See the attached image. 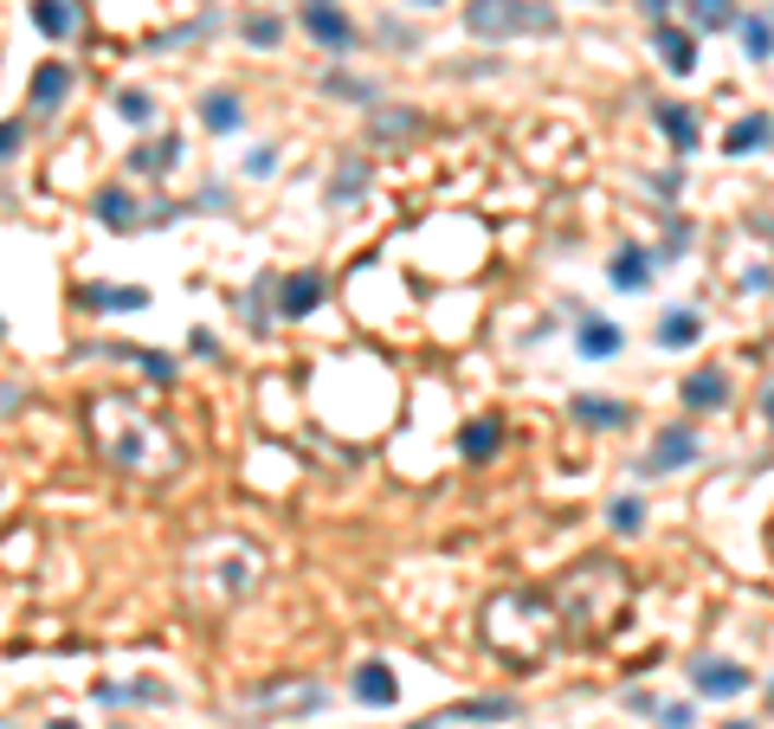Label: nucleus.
Returning a JSON list of instances; mask_svg holds the SVG:
<instances>
[{"instance_id":"nucleus-1","label":"nucleus","mask_w":774,"mask_h":729,"mask_svg":"<svg viewBox=\"0 0 774 729\" xmlns=\"http://www.w3.org/2000/svg\"><path fill=\"white\" fill-rule=\"evenodd\" d=\"M91 433H97L104 458H110L117 471H148V478H162V471L181 465V445L168 439V427L148 420V414H136V407H123V401H97Z\"/></svg>"},{"instance_id":"nucleus-2","label":"nucleus","mask_w":774,"mask_h":729,"mask_svg":"<svg viewBox=\"0 0 774 729\" xmlns=\"http://www.w3.org/2000/svg\"><path fill=\"white\" fill-rule=\"evenodd\" d=\"M556 633H562L556 607H549L543 594H529V587H510V594H497L491 607H485V640H491V653L516 658V665L549 658L556 653Z\"/></svg>"},{"instance_id":"nucleus-3","label":"nucleus","mask_w":774,"mask_h":729,"mask_svg":"<svg viewBox=\"0 0 774 729\" xmlns=\"http://www.w3.org/2000/svg\"><path fill=\"white\" fill-rule=\"evenodd\" d=\"M620 600H627V575H620L614 562H574L562 582H556V594H549L562 633H594V626H607V620L620 613Z\"/></svg>"},{"instance_id":"nucleus-4","label":"nucleus","mask_w":774,"mask_h":729,"mask_svg":"<svg viewBox=\"0 0 774 729\" xmlns=\"http://www.w3.org/2000/svg\"><path fill=\"white\" fill-rule=\"evenodd\" d=\"M465 26H472L478 39L556 33V7H543V0H465Z\"/></svg>"},{"instance_id":"nucleus-5","label":"nucleus","mask_w":774,"mask_h":729,"mask_svg":"<svg viewBox=\"0 0 774 729\" xmlns=\"http://www.w3.org/2000/svg\"><path fill=\"white\" fill-rule=\"evenodd\" d=\"M678 465H698V433L691 427H658L652 452L639 458V471H678Z\"/></svg>"},{"instance_id":"nucleus-6","label":"nucleus","mask_w":774,"mask_h":729,"mask_svg":"<svg viewBox=\"0 0 774 729\" xmlns=\"http://www.w3.org/2000/svg\"><path fill=\"white\" fill-rule=\"evenodd\" d=\"M691 691H698V697H716V704H729V697L749 691V671H742L736 658H704V665L691 671Z\"/></svg>"},{"instance_id":"nucleus-7","label":"nucleus","mask_w":774,"mask_h":729,"mask_svg":"<svg viewBox=\"0 0 774 729\" xmlns=\"http://www.w3.org/2000/svg\"><path fill=\"white\" fill-rule=\"evenodd\" d=\"M652 46H658L665 72H678V77H691V72H698V33H691V26H671V20H652Z\"/></svg>"},{"instance_id":"nucleus-8","label":"nucleus","mask_w":774,"mask_h":729,"mask_svg":"<svg viewBox=\"0 0 774 729\" xmlns=\"http://www.w3.org/2000/svg\"><path fill=\"white\" fill-rule=\"evenodd\" d=\"M303 26H310V39L317 46H330V52H349L355 46V26L343 7H330V0H303Z\"/></svg>"},{"instance_id":"nucleus-9","label":"nucleus","mask_w":774,"mask_h":729,"mask_svg":"<svg viewBox=\"0 0 774 729\" xmlns=\"http://www.w3.org/2000/svg\"><path fill=\"white\" fill-rule=\"evenodd\" d=\"M349 691H355V704H368V710H388V704L401 697V678H394V665L368 658V665H355Z\"/></svg>"},{"instance_id":"nucleus-10","label":"nucleus","mask_w":774,"mask_h":729,"mask_svg":"<svg viewBox=\"0 0 774 729\" xmlns=\"http://www.w3.org/2000/svg\"><path fill=\"white\" fill-rule=\"evenodd\" d=\"M652 123L671 136V148H678V155H698V143H704V136H698V117H691L684 104H652Z\"/></svg>"},{"instance_id":"nucleus-11","label":"nucleus","mask_w":774,"mask_h":729,"mask_svg":"<svg viewBox=\"0 0 774 729\" xmlns=\"http://www.w3.org/2000/svg\"><path fill=\"white\" fill-rule=\"evenodd\" d=\"M323 303V278L317 272H290V278H278V310L284 316H310Z\"/></svg>"},{"instance_id":"nucleus-12","label":"nucleus","mask_w":774,"mask_h":729,"mask_svg":"<svg viewBox=\"0 0 774 729\" xmlns=\"http://www.w3.org/2000/svg\"><path fill=\"white\" fill-rule=\"evenodd\" d=\"M574 343H581V356H587V362H607V356H620V343H627V336H620V323L594 316V323H581V330H574Z\"/></svg>"},{"instance_id":"nucleus-13","label":"nucleus","mask_w":774,"mask_h":729,"mask_svg":"<svg viewBox=\"0 0 774 729\" xmlns=\"http://www.w3.org/2000/svg\"><path fill=\"white\" fill-rule=\"evenodd\" d=\"M574 420L581 427H627V401H614V394H574Z\"/></svg>"},{"instance_id":"nucleus-14","label":"nucleus","mask_w":774,"mask_h":729,"mask_svg":"<svg viewBox=\"0 0 774 729\" xmlns=\"http://www.w3.org/2000/svg\"><path fill=\"white\" fill-rule=\"evenodd\" d=\"M201 123H207L213 136H226V130L246 123V104H239L233 91H207V97H201Z\"/></svg>"},{"instance_id":"nucleus-15","label":"nucleus","mask_w":774,"mask_h":729,"mask_svg":"<svg viewBox=\"0 0 774 729\" xmlns=\"http://www.w3.org/2000/svg\"><path fill=\"white\" fill-rule=\"evenodd\" d=\"M607 278H614L620 291H645V285H652V252H639V246H627V252H614Z\"/></svg>"},{"instance_id":"nucleus-16","label":"nucleus","mask_w":774,"mask_h":729,"mask_svg":"<svg viewBox=\"0 0 774 729\" xmlns=\"http://www.w3.org/2000/svg\"><path fill=\"white\" fill-rule=\"evenodd\" d=\"M723 401H729V374H723V368H698V374H691V381H684V407H723Z\"/></svg>"},{"instance_id":"nucleus-17","label":"nucleus","mask_w":774,"mask_h":729,"mask_svg":"<svg viewBox=\"0 0 774 729\" xmlns=\"http://www.w3.org/2000/svg\"><path fill=\"white\" fill-rule=\"evenodd\" d=\"M698 336H704V316H698V310H665V316H658V343H665V349H691Z\"/></svg>"},{"instance_id":"nucleus-18","label":"nucleus","mask_w":774,"mask_h":729,"mask_svg":"<svg viewBox=\"0 0 774 729\" xmlns=\"http://www.w3.org/2000/svg\"><path fill=\"white\" fill-rule=\"evenodd\" d=\"M769 143H774V123H769V117H742V123H729L723 155H749V148H769Z\"/></svg>"},{"instance_id":"nucleus-19","label":"nucleus","mask_w":774,"mask_h":729,"mask_svg":"<svg viewBox=\"0 0 774 729\" xmlns=\"http://www.w3.org/2000/svg\"><path fill=\"white\" fill-rule=\"evenodd\" d=\"M497 445H503V427H497V420H472V427L459 433V452H465L472 465H485V458H497Z\"/></svg>"},{"instance_id":"nucleus-20","label":"nucleus","mask_w":774,"mask_h":729,"mask_svg":"<svg viewBox=\"0 0 774 729\" xmlns=\"http://www.w3.org/2000/svg\"><path fill=\"white\" fill-rule=\"evenodd\" d=\"M361 188H368V162H361V155H343V168L330 175V207H349Z\"/></svg>"},{"instance_id":"nucleus-21","label":"nucleus","mask_w":774,"mask_h":729,"mask_svg":"<svg viewBox=\"0 0 774 729\" xmlns=\"http://www.w3.org/2000/svg\"><path fill=\"white\" fill-rule=\"evenodd\" d=\"M459 717H516V697H465V704H452V710H439L432 724H459Z\"/></svg>"},{"instance_id":"nucleus-22","label":"nucleus","mask_w":774,"mask_h":729,"mask_svg":"<svg viewBox=\"0 0 774 729\" xmlns=\"http://www.w3.org/2000/svg\"><path fill=\"white\" fill-rule=\"evenodd\" d=\"M33 26H39L46 39H66L71 26H78V7H71V0H33Z\"/></svg>"},{"instance_id":"nucleus-23","label":"nucleus","mask_w":774,"mask_h":729,"mask_svg":"<svg viewBox=\"0 0 774 729\" xmlns=\"http://www.w3.org/2000/svg\"><path fill=\"white\" fill-rule=\"evenodd\" d=\"M684 13H691V33H723V26H736V0H684Z\"/></svg>"},{"instance_id":"nucleus-24","label":"nucleus","mask_w":774,"mask_h":729,"mask_svg":"<svg viewBox=\"0 0 774 729\" xmlns=\"http://www.w3.org/2000/svg\"><path fill=\"white\" fill-rule=\"evenodd\" d=\"M66 91H71L66 65H39V72H33V104H39V110H59V104H66Z\"/></svg>"},{"instance_id":"nucleus-25","label":"nucleus","mask_w":774,"mask_h":729,"mask_svg":"<svg viewBox=\"0 0 774 729\" xmlns=\"http://www.w3.org/2000/svg\"><path fill=\"white\" fill-rule=\"evenodd\" d=\"M78 303H110V310H148V291H142V285H130V291H123V285H84V291H78Z\"/></svg>"},{"instance_id":"nucleus-26","label":"nucleus","mask_w":774,"mask_h":729,"mask_svg":"<svg viewBox=\"0 0 774 729\" xmlns=\"http://www.w3.org/2000/svg\"><path fill=\"white\" fill-rule=\"evenodd\" d=\"M181 162V136H168V143H142V148H130V168L136 175H162V168H175Z\"/></svg>"},{"instance_id":"nucleus-27","label":"nucleus","mask_w":774,"mask_h":729,"mask_svg":"<svg viewBox=\"0 0 774 729\" xmlns=\"http://www.w3.org/2000/svg\"><path fill=\"white\" fill-rule=\"evenodd\" d=\"M97 219H104V226H117V232H130L142 214H136V201H130L123 188H104V194H97Z\"/></svg>"},{"instance_id":"nucleus-28","label":"nucleus","mask_w":774,"mask_h":729,"mask_svg":"<svg viewBox=\"0 0 774 729\" xmlns=\"http://www.w3.org/2000/svg\"><path fill=\"white\" fill-rule=\"evenodd\" d=\"M736 33H742V52H749V59H774V26L762 20V13L736 20Z\"/></svg>"},{"instance_id":"nucleus-29","label":"nucleus","mask_w":774,"mask_h":729,"mask_svg":"<svg viewBox=\"0 0 774 729\" xmlns=\"http://www.w3.org/2000/svg\"><path fill=\"white\" fill-rule=\"evenodd\" d=\"M607 523H614V536H639L645 529V498H614Z\"/></svg>"},{"instance_id":"nucleus-30","label":"nucleus","mask_w":774,"mask_h":729,"mask_svg":"<svg viewBox=\"0 0 774 729\" xmlns=\"http://www.w3.org/2000/svg\"><path fill=\"white\" fill-rule=\"evenodd\" d=\"M117 117H123L130 130H142V123L155 117V104H148V91H117Z\"/></svg>"},{"instance_id":"nucleus-31","label":"nucleus","mask_w":774,"mask_h":729,"mask_svg":"<svg viewBox=\"0 0 774 729\" xmlns=\"http://www.w3.org/2000/svg\"><path fill=\"white\" fill-rule=\"evenodd\" d=\"M323 91H330V97H355V104H374V84H361V77H349V72H330Z\"/></svg>"},{"instance_id":"nucleus-32","label":"nucleus","mask_w":774,"mask_h":729,"mask_svg":"<svg viewBox=\"0 0 774 729\" xmlns=\"http://www.w3.org/2000/svg\"><path fill=\"white\" fill-rule=\"evenodd\" d=\"M246 39H252V46H278L284 20H278V13H252V20H246Z\"/></svg>"},{"instance_id":"nucleus-33","label":"nucleus","mask_w":774,"mask_h":729,"mask_svg":"<svg viewBox=\"0 0 774 729\" xmlns=\"http://www.w3.org/2000/svg\"><path fill=\"white\" fill-rule=\"evenodd\" d=\"M368 130H374V136H407V130H414V110H374Z\"/></svg>"},{"instance_id":"nucleus-34","label":"nucleus","mask_w":774,"mask_h":729,"mask_svg":"<svg viewBox=\"0 0 774 729\" xmlns=\"http://www.w3.org/2000/svg\"><path fill=\"white\" fill-rule=\"evenodd\" d=\"M130 362H142V374H148V381H162V387H168V381H175V362H168V356H162V349H136V356H130Z\"/></svg>"},{"instance_id":"nucleus-35","label":"nucleus","mask_w":774,"mask_h":729,"mask_svg":"<svg viewBox=\"0 0 774 729\" xmlns=\"http://www.w3.org/2000/svg\"><path fill=\"white\" fill-rule=\"evenodd\" d=\"M658 729H691V710L684 704H658Z\"/></svg>"},{"instance_id":"nucleus-36","label":"nucleus","mask_w":774,"mask_h":729,"mask_svg":"<svg viewBox=\"0 0 774 729\" xmlns=\"http://www.w3.org/2000/svg\"><path fill=\"white\" fill-rule=\"evenodd\" d=\"M272 168H278V148H252V162H246V175H259V181H265Z\"/></svg>"},{"instance_id":"nucleus-37","label":"nucleus","mask_w":774,"mask_h":729,"mask_svg":"<svg viewBox=\"0 0 774 729\" xmlns=\"http://www.w3.org/2000/svg\"><path fill=\"white\" fill-rule=\"evenodd\" d=\"M20 136H26V130H20V123H0V162H7V155H13V148H20Z\"/></svg>"},{"instance_id":"nucleus-38","label":"nucleus","mask_w":774,"mask_h":729,"mask_svg":"<svg viewBox=\"0 0 774 729\" xmlns=\"http://www.w3.org/2000/svg\"><path fill=\"white\" fill-rule=\"evenodd\" d=\"M639 7H645L652 20H665V7H671V0H639Z\"/></svg>"},{"instance_id":"nucleus-39","label":"nucleus","mask_w":774,"mask_h":729,"mask_svg":"<svg viewBox=\"0 0 774 729\" xmlns=\"http://www.w3.org/2000/svg\"><path fill=\"white\" fill-rule=\"evenodd\" d=\"M762 414H769V427H774V387H769V401H762Z\"/></svg>"},{"instance_id":"nucleus-40","label":"nucleus","mask_w":774,"mask_h":729,"mask_svg":"<svg viewBox=\"0 0 774 729\" xmlns=\"http://www.w3.org/2000/svg\"><path fill=\"white\" fill-rule=\"evenodd\" d=\"M46 729H78V724H66V717H59V724H46Z\"/></svg>"},{"instance_id":"nucleus-41","label":"nucleus","mask_w":774,"mask_h":729,"mask_svg":"<svg viewBox=\"0 0 774 729\" xmlns=\"http://www.w3.org/2000/svg\"><path fill=\"white\" fill-rule=\"evenodd\" d=\"M407 729H439V724H432V717H426V724H407Z\"/></svg>"},{"instance_id":"nucleus-42","label":"nucleus","mask_w":774,"mask_h":729,"mask_svg":"<svg viewBox=\"0 0 774 729\" xmlns=\"http://www.w3.org/2000/svg\"><path fill=\"white\" fill-rule=\"evenodd\" d=\"M723 729H755V724H723Z\"/></svg>"},{"instance_id":"nucleus-43","label":"nucleus","mask_w":774,"mask_h":729,"mask_svg":"<svg viewBox=\"0 0 774 729\" xmlns=\"http://www.w3.org/2000/svg\"><path fill=\"white\" fill-rule=\"evenodd\" d=\"M414 7H439V0H414Z\"/></svg>"},{"instance_id":"nucleus-44","label":"nucleus","mask_w":774,"mask_h":729,"mask_svg":"<svg viewBox=\"0 0 774 729\" xmlns=\"http://www.w3.org/2000/svg\"><path fill=\"white\" fill-rule=\"evenodd\" d=\"M769 710H774V684H769Z\"/></svg>"},{"instance_id":"nucleus-45","label":"nucleus","mask_w":774,"mask_h":729,"mask_svg":"<svg viewBox=\"0 0 774 729\" xmlns=\"http://www.w3.org/2000/svg\"><path fill=\"white\" fill-rule=\"evenodd\" d=\"M0 336H7V323H0Z\"/></svg>"}]
</instances>
